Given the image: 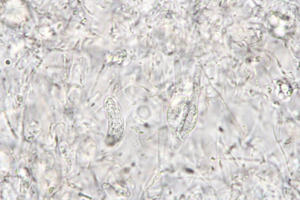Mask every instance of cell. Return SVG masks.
I'll return each instance as SVG.
<instances>
[{
	"label": "cell",
	"mask_w": 300,
	"mask_h": 200,
	"mask_svg": "<svg viewBox=\"0 0 300 200\" xmlns=\"http://www.w3.org/2000/svg\"><path fill=\"white\" fill-rule=\"evenodd\" d=\"M105 104L106 115L108 126V137L112 142L117 141L122 136L124 123L121 113L113 100L109 98Z\"/></svg>",
	"instance_id": "obj_1"
}]
</instances>
